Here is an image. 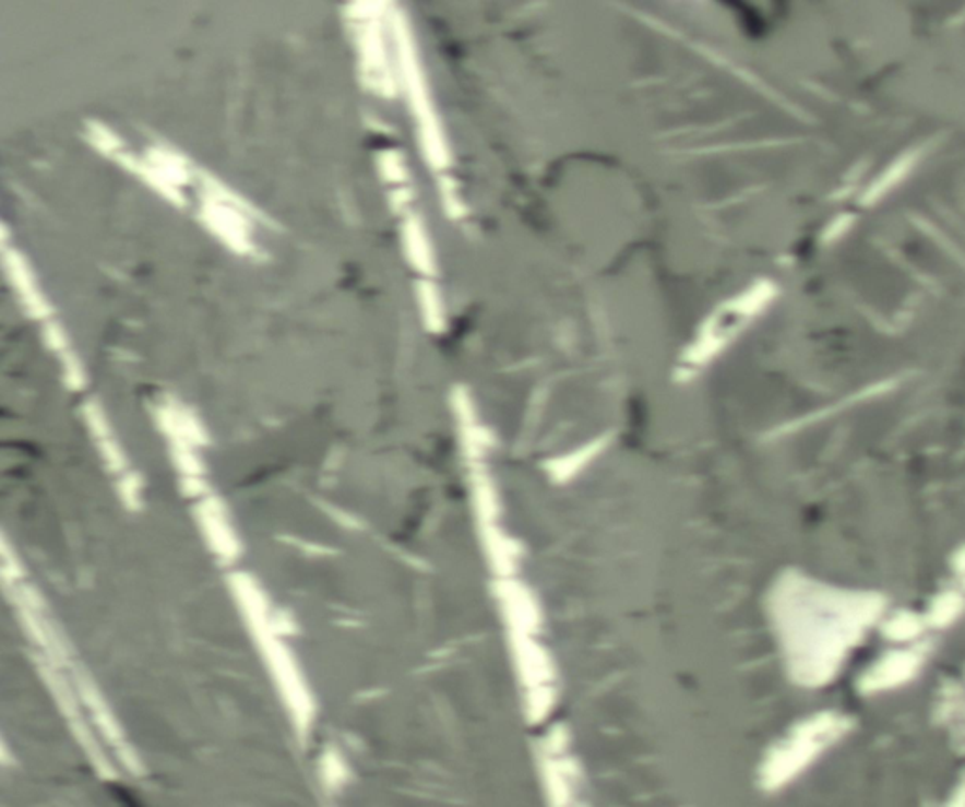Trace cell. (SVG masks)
Masks as SVG:
<instances>
[{
	"instance_id": "cell-1",
	"label": "cell",
	"mask_w": 965,
	"mask_h": 807,
	"mask_svg": "<svg viewBox=\"0 0 965 807\" xmlns=\"http://www.w3.org/2000/svg\"><path fill=\"white\" fill-rule=\"evenodd\" d=\"M917 664V653H905V655H897L894 656V658H889V661H884L879 668L873 669V674L868 677V687L869 689H875V687H881V685H890L894 684V681H900L902 677H907L909 674H913V669H915Z\"/></svg>"
},
{
	"instance_id": "cell-2",
	"label": "cell",
	"mask_w": 965,
	"mask_h": 807,
	"mask_svg": "<svg viewBox=\"0 0 965 807\" xmlns=\"http://www.w3.org/2000/svg\"><path fill=\"white\" fill-rule=\"evenodd\" d=\"M952 566H954V570H956L960 580H962V583H964L965 585V547L964 549H960V551L956 553V557H954V562H952Z\"/></svg>"
}]
</instances>
